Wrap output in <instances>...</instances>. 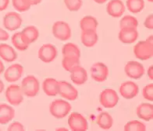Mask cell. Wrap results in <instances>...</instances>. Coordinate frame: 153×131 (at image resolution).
Listing matches in <instances>:
<instances>
[{"mask_svg": "<svg viewBox=\"0 0 153 131\" xmlns=\"http://www.w3.org/2000/svg\"><path fill=\"white\" fill-rule=\"evenodd\" d=\"M71 81L77 86H81L88 80V74L86 70L80 65L75 67L71 72Z\"/></svg>", "mask_w": 153, "mask_h": 131, "instance_id": "17", "label": "cell"}, {"mask_svg": "<svg viewBox=\"0 0 153 131\" xmlns=\"http://www.w3.org/2000/svg\"><path fill=\"white\" fill-rule=\"evenodd\" d=\"M127 7L131 12L138 13L145 8L144 0H127Z\"/></svg>", "mask_w": 153, "mask_h": 131, "instance_id": "29", "label": "cell"}, {"mask_svg": "<svg viewBox=\"0 0 153 131\" xmlns=\"http://www.w3.org/2000/svg\"><path fill=\"white\" fill-rule=\"evenodd\" d=\"M53 34L55 37L62 41L69 40L72 35L71 26L63 21H57L53 24Z\"/></svg>", "mask_w": 153, "mask_h": 131, "instance_id": "5", "label": "cell"}, {"mask_svg": "<svg viewBox=\"0 0 153 131\" xmlns=\"http://www.w3.org/2000/svg\"><path fill=\"white\" fill-rule=\"evenodd\" d=\"M64 3L70 11L75 12L81 9L82 6V0H64Z\"/></svg>", "mask_w": 153, "mask_h": 131, "instance_id": "33", "label": "cell"}, {"mask_svg": "<svg viewBox=\"0 0 153 131\" xmlns=\"http://www.w3.org/2000/svg\"><path fill=\"white\" fill-rule=\"evenodd\" d=\"M136 113L140 119L149 121L153 118V105L150 103H141L137 107Z\"/></svg>", "mask_w": 153, "mask_h": 131, "instance_id": "21", "label": "cell"}, {"mask_svg": "<svg viewBox=\"0 0 153 131\" xmlns=\"http://www.w3.org/2000/svg\"><path fill=\"white\" fill-rule=\"evenodd\" d=\"M10 37V35L6 31L4 30H2V28H0V40L2 41H6Z\"/></svg>", "mask_w": 153, "mask_h": 131, "instance_id": "37", "label": "cell"}, {"mask_svg": "<svg viewBox=\"0 0 153 131\" xmlns=\"http://www.w3.org/2000/svg\"><path fill=\"white\" fill-rule=\"evenodd\" d=\"M8 130H24V126L19 122H14V123H11L8 127Z\"/></svg>", "mask_w": 153, "mask_h": 131, "instance_id": "35", "label": "cell"}, {"mask_svg": "<svg viewBox=\"0 0 153 131\" xmlns=\"http://www.w3.org/2000/svg\"><path fill=\"white\" fill-rule=\"evenodd\" d=\"M20 88L24 95L27 97H34L39 92L40 84L34 76L27 75L23 79Z\"/></svg>", "mask_w": 153, "mask_h": 131, "instance_id": "3", "label": "cell"}, {"mask_svg": "<svg viewBox=\"0 0 153 131\" xmlns=\"http://www.w3.org/2000/svg\"><path fill=\"white\" fill-rule=\"evenodd\" d=\"M24 73V68L19 64L10 65L4 73L5 79L8 82H15L18 81Z\"/></svg>", "mask_w": 153, "mask_h": 131, "instance_id": "14", "label": "cell"}, {"mask_svg": "<svg viewBox=\"0 0 153 131\" xmlns=\"http://www.w3.org/2000/svg\"><path fill=\"white\" fill-rule=\"evenodd\" d=\"M144 25H145V27L148 28V29L152 30L153 29V15L152 14H150L147 18H146L145 23H144Z\"/></svg>", "mask_w": 153, "mask_h": 131, "instance_id": "36", "label": "cell"}, {"mask_svg": "<svg viewBox=\"0 0 153 131\" xmlns=\"http://www.w3.org/2000/svg\"><path fill=\"white\" fill-rule=\"evenodd\" d=\"M138 26V22L137 20L135 17L130 15L123 16V18L121 19L120 22V26L121 28H136L137 29Z\"/></svg>", "mask_w": 153, "mask_h": 131, "instance_id": "30", "label": "cell"}, {"mask_svg": "<svg viewBox=\"0 0 153 131\" xmlns=\"http://www.w3.org/2000/svg\"><path fill=\"white\" fill-rule=\"evenodd\" d=\"M58 51L56 48L51 44H45L40 48L38 52V58L45 63H50L56 58Z\"/></svg>", "mask_w": 153, "mask_h": 131, "instance_id": "8", "label": "cell"}, {"mask_svg": "<svg viewBox=\"0 0 153 131\" xmlns=\"http://www.w3.org/2000/svg\"><path fill=\"white\" fill-rule=\"evenodd\" d=\"M120 93L124 99L131 100L139 93V87L134 81H127L123 82L120 86Z\"/></svg>", "mask_w": 153, "mask_h": 131, "instance_id": "13", "label": "cell"}, {"mask_svg": "<svg viewBox=\"0 0 153 131\" xmlns=\"http://www.w3.org/2000/svg\"><path fill=\"white\" fill-rule=\"evenodd\" d=\"M15 116L14 109L6 103L0 104V124L5 125Z\"/></svg>", "mask_w": 153, "mask_h": 131, "instance_id": "18", "label": "cell"}, {"mask_svg": "<svg viewBox=\"0 0 153 131\" xmlns=\"http://www.w3.org/2000/svg\"><path fill=\"white\" fill-rule=\"evenodd\" d=\"M101 105L105 108L115 107L119 101V96L117 91L111 89H104L100 94L99 96Z\"/></svg>", "mask_w": 153, "mask_h": 131, "instance_id": "6", "label": "cell"}, {"mask_svg": "<svg viewBox=\"0 0 153 131\" xmlns=\"http://www.w3.org/2000/svg\"><path fill=\"white\" fill-rule=\"evenodd\" d=\"M62 53L63 56H71L76 58H80L81 56V50L79 48L73 43H68L62 46Z\"/></svg>", "mask_w": 153, "mask_h": 131, "instance_id": "26", "label": "cell"}, {"mask_svg": "<svg viewBox=\"0 0 153 131\" xmlns=\"http://www.w3.org/2000/svg\"><path fill=\"white\" fill-rule=\"evenodd\" d=\"M72 106L68 102L62 100H56L50 104L49 111L54 117L62 119L66 117L71 111Z\"/></svg>", "mask_w": 153, "mask_h": 131, "instance_id": "2", "label": "cell"}, {"mask_svg": "<svg viewBox=\"0 0 153 131\" xmlns=\"http://www.w3.org/2000/svg\"><path fill=\"white\" fill-rule=\"evenodd\" d=\"M59 94L66 100L74 101L76 100L78 91L72 85L66 81H59Z\"/></svg>", "mask_w": 153, "mask_h": 131, "instance_id": "11", "label": "cell"}, {"mask_svg": "<svg viewBox=\"0 0 153 131\" xmlns=\"http://www.w3.org/2000/svg\"><path fill=\"white\" fill-rule=\"evenodd\" d=\"M5 70V67H4V64L2 62V61L0 60V75H2V73L4 72Z\"/></svg>", "mask_w": 153, "mask_h": 131, "instance_id": "41", "label": "cell"}, {"mask_svg": "<svg viewBox=\"0 0 153 131\" xmlns=\"http://www.w3.org/2000/svg\"><path fill=\"white\" fill-rule=\"evenodd\" d=\"M12 44L14 46V48L20 51H24L28 48L29 44L28 40L24 36V34L20 33H16L12 36Z\"/></svg>", "mask_w": 153, "mask_h": 131, "instance_id": "23", "label": "cell"}, {"mask_svg": "<svg viewBox=\"0 0 153 131\" xmlns=\"http://www.w3.org/2000/svg\"><path fill=\"white\" fill-rule=\"evenodd\" d=\"M125 73L133 79H138L145 74V68L141 63L137 61L127 62L124 68Z\"/></svg>", "mask_w": 153, "mask_h": 131, "instance_id": "12", "label": "cell"}, {"mask_svg": "<svg viewBox=\"0 0 153 131\" xmlns=\"http://www.w3.org/2000/svg\"><path fill=\"white\" fill-rule=\"evenodd\" d=\"M124 130L145 131L146 130V127L143 123H141L138 120H132V121H129L128 123H127V124L124 126Z\"/></svg>", "mask_w": 153, "mask_h": 131, "instance_id": "32", "label": "cell"}, {"mask_svg": "<svg viewBox=\"0 0 153 131\" xmlns=\"http://www.w3.org/2000/svg\"><path fill=\"white\" fill-rule=\"evenodd\" d=\"M4 90V83L2 82V81L0 79V94L2 93Z\"/></svg>", "mask_w": 153, "mask_h": 131, "instance_id": "42", "label": "cell"}, {"mask_svg": "<svg viewBox=\"0 0 153 131\" xmlns=\"http://www.w3.org/2000/svg\"><path fill=\"white\" fill-rule=\"evenodd\" d=\"M96 122L100 128L103 130H109L113 126V119L109 113L102 112L97 116Z\"/></svg>", "mask_w": 153, "mask_h": 131, "instance_id": "24", "label": "cell"}, {"mask_svg": "<svg viewBox=\"0 0 153 131\" xmlns=\"http://www.w3.org/2000/svg\"><path fill=\"white\" fill-rule=\"evenodd\" d=\"M56 130H65V131H67V130H67V128H57Z\"/></svg>", "mask_w": 153, "mask_h": 131, "instance_id": "44", "label": "cell"}, {"mask_svg": "<svg viewBox=\"0 0 153 131\" xmlns=\"http://www.w3.org/2000/svg\"><path fill=\"white\" fill-rule=\"evenodd\" d=\"M22 24V18L17 12H10L3 17V26L6 30L14 31L20 27Z\"/></svg>", "mask_w": 153, "mask_h": 131, "instance_id": "9", "label": "cell"}, {"mask_svg": "<svg viewBox=\"0 0 153 131\" xmlns=\"http://www.w3.org/2000/svg\"><path fill=\"white\" fill-rule=\"evenodd\" d=\"M148 76H149V79L152 81L153 79V67L152 66H150L148 70Z\"/></svg>", "mask_w": 153, "mask_h": 131, "instance_id": "39", "label": "cell"}, {"mask_svg": "<svg viewBox=\"0 0 153 131\" xmlns=\"http://www.w3.org/2000/svg\"><path fill=\"white\" fill-rule=\"evenodd\" d=\"M99 23L95 17L91 16H86L80 21V27L81 30H96Z\"/></svg>", "mask_w": 153, "mask_h": 131, "instance_id": "25", "label": "cell"}, {"mask_svg": "<svg viewBox=\"0 0 153 131\" xmlns=\"http://www.w3.org/2000/svg\"><path fill=\"white\" fill-rule=\"evenodd\" d=\"M0 58L6 62H13L17 58V53L8 44H0Z\"/></svg>", "mask_w": 153, "mask_h": 131, "instance_id": "20", "label": "cell"}, {"mask_svg": "<svg viewBox=\"0 0 153 131\" xmlns=\"http://www.w3.org/2000/svg\"><path fill=\"white\" fill-rule=\"evenodd\" d=\"M13 6L18 12H25L31 6L30 0H12Z\"/></svg>", "mask_w": 153, "mask_h": 131, "instance_id": "31", "label": "cell"}, {"mask_svg": "<svg viewBox=\"0 0 153 131\" xmlns=\"http://www.w3.org/2000/svg\"><path fill=\"white\" fill-rule=\"evenodd\" d=\"M59 81L54 78H48L43 81V91L48 96H55L59 94Z\"/></svg>", "mask_w": 153, "mask_h": 131, "instance_id": "22", "label": "cell"}, {"mask_svg": "<svg viewBox=\"0 0 153 131\" xmlns=\"http://www.w3.org/2000/svg\"><path fill=\"white\" fill-rule=\"evenodd\" d=\"M30 2L31 6H34V5L39 4L42 2V0H30Z\"/></svg>", "mask_w": 153, "mask_h": 131, "instance_id": "40", "label": "cell"}, {"mask_svg": "<svg viewBox=\"0 0 153 131\" xmlns=\"http://www.w3.org/2000/svg\"><path fill=\"white\" fill-rule=\"evenodd\" d=\"M106 11L109 16L118 18L124 12L125 6L121 0H110L106 6Z\"/></svg>", "mask_w": 153, "mask_h": 131, "instance_id": "16", "label": "cell"}, {"mask_svg": "<svg viewBox=\"0 0 153 131\" xmlns=\"http://www.w3.org/2000/svg\"><path fill=\"white\" fill-rule=\"evenodd\" d=\"M91 75L97 82H103L109 76V68L104 64L97 62L91 66Z\"/></svg>", "mask_w": 153, "mask_h": 131, "instance_id": "10", "label": "cell"}, {"mask_svg": "<svg viewBox=\"0 0 153 131\" xmlns=\"http://www.w3.org/2000/svg\"><path fill=\"white\" fill-rule=\"evenodd\" d=\"M94 1L95 2H97V3H99V4H102V3L106 2L107 0H94Z\"/></svg>", "mask_w": 153, "mask_h": 131, "instance_id": "43", "label": "cell"}, {"mask_svg": "<svg viewBox=\"0 0 153 131\" xmlns=\"http://www.w3.org/2000/svg\"><path fill=\"white\" fill-rule=\"evenodd\" d=\"M148 1H149V2H153V0H148Z\"/></svg>", "mask_w": 153, "mask_h": 131, "instance_id": "45", "label": "cell"}, {"mask_svg": "<svg viewBox=\"0 0 153 131\" xmlns=\"http://www.w3.org/2000/svg\"><path fill=\"white\" fill-rule=\"evenodd\" d=\"M10 4V0H0V12L4 11L8 8Z\"/></svg>", "mask_w": 153, "mask_h": 131, "instance_id": "38", "label": "cell"}, {"mask_svg": "<svg viewBox=\"0 0 153 131\" xmlns=\"http://www.w3.org/2000/svg\"><path fill=\"white\" fill-rule=\"evenodd\" d=\"M62 65L66 71L71 72L75 67L80 65V58L71 57V56H63Z\"/></svg>", "mask_w": 153, "mask_h": 131, "instance_id": "27", "label": "cell"}, {"mask_svg": "<svg viewBox=\"0 0 153 131\" xmlns=\"http://www.w3.org/2000/svg\"><path fill=\"white\" fill-rule=\"evenodd\" d=\"M152 35L146 40L140 41L134 47V54L137 59L145 61L151 58L153 55Z\"/></svg>", "mask_w": 153, "mask_h": 131, "instance_id": "1", "label": "cell"}, {"mask_svg": "<svg viewBox=\"0 0 153 131\" xmlns=\"http://www.w3.org/2000/svg\"><path fill=\"white\" fill-rule=\"evenodd\" d=\"M24 36L27 38V40H28L29 44H32L34 41L38 40L39 37V31L35 26H27L22 30L21 32Z\"/></svg>", "mask_w": 153, "mask_h": 131, "instance_id": "28", "label": "cell"}, {"mask_svg": "<svg viewBox=\"0 0 153 131\" xmlns=\"http://www.w3.org/2000/svg\"><path fill=\"white\" fill-rule=\"evenodd\" d=\"M81 40L82 44L87 48H92L97 44L99 37L96 30H85L81 32Z\"/></svg>", "mask_w": 153, "mask_h": 131, "instance_id": "19", "label": "cell"}, {"mask_svg": "<svg viewBox=\"0 0 153 131\" xmlns=\"http://www.w3.org/2000/svg\"><path fill=\"white\" fill-rule=\"evenodd\" d=\"M118 37L123 44H133L138 37V32L136 28H121Z\"/></svg>", "mask_w": 153, "mask_h": 131, "instance_id": "15", "label": "cell"}, {"mask_svg": "<svg viewBox=\"0 0 153 131\" xmlns=\"http://www.w3.org/2000/svg\"><path fill=\"white\" fill-rule=\"evenodd\" d=\"M68 124L70 128L74 131H85L88 128L87 119L78 113H71L68 119Z\"/></svg>", "mask_w": 153, "mask_h": 131, "instance_id": "7", "label": "cell"}, {"mask_svg": "<svg viewBox=\"0 0 153 131\" xmlns=\"http://www.w3.org/2000/svg\"><path fill=\"white\" fill-rule=\"evenodd\" d=\"M6 99L12 105H19L24 100L21 88L18 85H10L6 90Z\"/></svg>", "mask_w": 153, "mask_h": 131, "instance_id": "4", "label": "cell"}, {"mask_svg": "<svg viewBox=\"0 0 153 131\" xmlns=\"http://www.w3.org/2000/svg\"><path fill=\"white\" fill-rule=\"evenodd\" d=\"M142 95L145 100L149 101H153V84H149L145 86L142 91Z\"/></svg>", "mask_w": 153, "mask_h": 131, "instance_id": "34", "label": "cell"}]
</instances>
